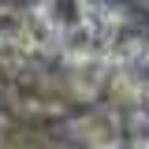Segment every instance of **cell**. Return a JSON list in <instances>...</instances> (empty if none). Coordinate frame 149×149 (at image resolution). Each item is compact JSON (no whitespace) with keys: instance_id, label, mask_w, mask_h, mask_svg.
Returning <instances> with one entry per match:
<instances>
[{"instance_id":"1","label":"cell","mask_w":149,"mask_h":149,"mask_svg":"<svg viewBox=\"0 0 149 149\" xmlns=\"http://www.w3.org/2000/svg\"><path fill=\"white\" fill-rule=\"evenodd\" d=\"M71 127L86 149H123V116L112 108H82Z\"/></svg>"},{"instance_id":"2","label":"cell","mask_w":149,"mask_h":149,"mask_svg":"<svg viewBox=\"0 0 149 149\" xmlns=\"http://www.w3.org/2000/svg\"><path fill=\"white\" fill-rule=\"evenodd\" d=\"M37 8H41V15L56 26V34L74 30L78 22H86V15H90L82 0H37Z\"/></svg>"},{"instance_id":"4","label":"cell","mask_w":149,"mask_h":149,"mask_svg":"<svg viewBox=\"0 0 149 149\" xmlns=\"http://www.w3.org/2000/svg\"><path fill=\"white\" fill-rule=\"evenodd\" d=\"M127 149H149V134H138V138H134Z\"/></svg>"},{"instance_id":"5","label":"cell","mask_w":149,"mask_h":149,"mask_svg":"<svg viewBox=\"0 0 149 149\" xmlns=\"http://www.w3.org/2000/svg\"><path fill=\"white\" fill-rule=\"evenodd\" d=\"M86 4V11H101V8H108V0H82Z\"/></svg>"},{"instance_id":"3","label":"cell","mask_w":149,"mask_h":149,"mask_svg":"<svg viewBox=\"0 0 149 149\" xmlns=\"http://www.w3.org/2000/svg\"><path fill=\"white\" fill-rule=\"evenodd\" d=\"M130 71H134V78H138V82H142V86L149 90V49H146L142 56H138L134 63H130Z\"/></svg>"},{"instance_id":"6","label":"cell","mask_w":149,"mask_h":149,"mask_svg":"<svg viewBox=\"0 0 149 149\" xmlns=\"http://www.w3.org/2000/svg\"><path fill=\"white\" fill-rule=\"evenodd\" d=\"M142 4H146V8H149V0H142Z\"/></svg>"}]
</instances>
